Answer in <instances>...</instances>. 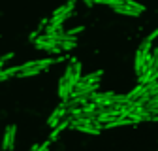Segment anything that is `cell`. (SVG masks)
Instances as JSON below:
<instances>
[{"mask_svg": "<svg viewBox=\"0 0 158 151\" xmlns=\"http://www.w3.org/2000/svg\"><path fill=\"white\" fill-rule=\"evenodd\" d=\"M83 30H85V27H75V28H70V30H64V32H66L70 38H75L77 34H81Z\"/></svg>", "mask_w": 158, "mask_h": 151, "instance_id": "cell-7", "label": "cell"}, {"mask_svg": "<svg viewBox=\"0 0 158 151\" xmlns=\"http://www.w3.org/2000/svg\"><path fill=\"white\" fill-rule=\"evenodd\" d=\"M66 2H75V0H66Z\"/></svg>", "mask_w": 158, "mask_h": 151, "instance_id": "cell-12", "label": "cell"}, {"mask_svg": "<svg viewBox=\"0 0 158 151\" xmlns=\"http://www.w3.org/2000/svg\"><path fill=\"white\" fill-rule=\"evenodd\" d=\"M68 115V108H66V102H60V106H58L51 115H49V119H47V125L53 128V127H56L58 123H60L64 117Z\"/></svg>", "mask_w": 158, "mask_h": 151, "instance_id": "cell-2", "label": "cell"}, {"mask_svg": "<svg viewBox=\"0 0 158 151\" xmlns=\"http://www.w3.org/2000/svg\"><path fill=\"white\" fill-rule=\"evenodd\" d=\"M68 127H70V117L66 115V117H64V119H62L60 123H58L56 127H53V130H51V134H49V140H51V142L58 140V136H60V134H62V132H64V130H66Z\"/></svg>", "mask_w": 158, "mask_h": 151, "instance_id": "cell-4", "label": "cell"}, {"mask_svg": "<svg viewBox=\"0 0 158 151\" xmlns=\"http://www.w3.org/2000/svg\"><path fill=\"white\" fill-rule=\"evenodd\" d=\"M10 59H13V53H6V55H2V57H0V61H2L4 64H6Z\"/></svg>", "mask_w": 158, "mask_h": 151, "instance_id": "cell-9", "label": "cell"}, {"mask_svg": "<svg viewBox=\"0 0 158 151\" xmlns=\"http://www.w3.org/2000/svg\"><path fill=\"white\" fill-rule=\"evenodd\" d=\"M83 2H85V6H89V8H92L94 4H92V0H83Z\"/></svg>", "mask_w": 158, "mask_h": 151, "instance_id": "cell-10", "label": "cell"}, {"mask_svg": "<svg viewBox=\"0 0 158 151\" xmlns=\"http://www.w3.org/2000/svg\"><path fill=\"white\" fill-rule=\"evenodd\" d=\"M102 76H104V72H102V70H96V72H92V74L81 76V80H79L77 83H81V85H100Z\"/></svg>", "mask_w": 158, "mask_h": 151, "instance_id": "cell-3", "label": "cell"}, {"mask_svg": "<svg viewBox=\"0 0 158 151\" xmlns=\"http://www.w3.org/2000/svg\"><path fill=\"white\" fill-rule=\"evenodd\" d=\"M92 4H106V0H92Z\"/></svg>", "mask_w": 158, "mask_h": 151, "instance_id": "cell-11", "label": "cell"}, {"mask_svg": "<svg viewBox=\"0 0 158 151\" xmlns=\"http://www.w3.org/2000/svg\"><path fill=\"white\" fill-rule=\"evenodd\" d=\"M143 63H145V53L141 49H137L135 53V61H134V68H135V74H137V78L141 76V70H143Z\"/></svg>", "mask_w": 158, "mask_h": 151, "instance_id": "cell-6", "label": "cell"}, {"mask_svg": "<svg viewBox=\"0 0 158 151\" xmlns=\"http://www.w3.org/2000/svg\"><path fill=\"white\" fill-rule=\"evenodd\" d=\"M115 13H121V15H130V17H137L141 15V11H137L135 8L132 6H126V4H117V6H111Z\"/></svg>", "mask_w": 158, "mask_h": 151, "instance_id": "cell-5", "label": "cell"}, {"mask_svg": "<svg viewBox=\"0 0 158 151\" xmlns=\"http://www.w3.org/2000/svg\"><path fill=\"white\" fill-rule=\"evenodd\" d=\"M49 147H51V140H45L42 145L38 144V147H36V151H49Z\"/></svg>", "mask_w": 158, "mask_h": 151, "instance_id": "cell-8", "label": "cell"}, {"mask_svg": "<svg viewBox=\"0 0 158 151\" xmlns=\"http://www.w3.org/2000/svg\"><path fill=\"white\" fill-rule=\"evenodd\" d=\"M15 136H17V125H8L4 130V140H2V149L4 151H11L15 147Z\"/></svg>", "mask_w": 158, "mask_h": 151, "instance_id": "cell-1", "label": "cell"}]
</instances>
